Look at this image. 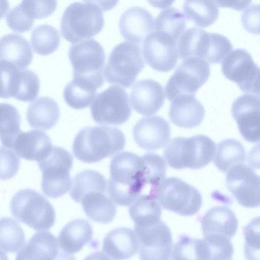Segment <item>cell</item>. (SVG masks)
Masks as SVG:
<instances>
[{"mask_svg": "<svg viewBox=\"0 0 260 260\" xmlns=\"http://www.w3.org/2000/svg\"><path fill=\"white\" fill-rule=\"evenodd\" d=\"M1 140L3 147L11 149L16 137L22 132L20 117L17 109L6 103L1 104Z\"/></svg>", "mask_w": 260, "mask_h": 260, "instance_id": "37", "label": "cell"}, {"mask_svg": "<svg viewBox=\"0 0 260 260\" xmlns=\"http://www.w3.org/2000/svg\"><path fill=\"white\" fill-rule=\"evenodd\" d=\"M97 89L90 84L73 79L66 86L63 96L68 106L75 109H82L91 105Z\"/></svg>", "mask_w": 260, "mask_h": 260, "instance_id": "35", "label": "cell"}, {"mask_svg": "<svg viewBox=\"0 0 260 260\" xmlns=\"http://www.w3.org/2000/svg\"><path fill=\"white\" fill-rule=\"evenodd\" d=\"M244 254L248 259H260V216L253 218L243 229Z\"/></svg>", "mask_w": 260, "mask_h": 260, "instance_id": "41", "label": "cell"}, {"mask_svg": "<svg viewBox=\"0 0 260 260\" xmlns=\"http://www.w3.org/2000/svg\"><path fill=\"white\" fill-rule=\"evenodd\" d=\"M52 147L51 140L45 132L31 130L22 131L14 141L11 149L21 158L39 161L48 154Z\"/></svg>", "mask_w": 260, "mask_h": 260, "instance_id": "23", "label": "cell"}, {"mask_svg": "<svg viewBox=\"0 0 260 260\" xmlns=\"http://www.w3.org/2000/svg\"><path fill=\"white\" fill-rule=\"evenodd\" d=\"M147 1L154 7L166 9L172 6L175 0H147Z\"/></svg>", "mask_w": 260, "mask_h": 260, "instance_id": "49", "label": "cell"}, {"mask_svg": "<svg viewBox=\"0 0 260 260\" xmlns=\"http://www.w3.org/2000/svg\"><path fill=\"white\" fill-rule=\"evenodd\" d=\"M203 240L204 259H230L234 248L230 238L218 235L204 236Z\"/></svg>", "mask_w": 260, "mask_h": 260, "instance_id": "40", "label": "cell"}, {"mask_svg": "<svg viewBox=\"0 0 260 260\" xmlns=\"http://www.w3.org/2000/svg\"><path fill=\"white\" fill-rule=\"evenodd\" d=\"M108 193L116 204L127 206L141 195L144 187L156 188L162 179L159 164L150 156H141L129 151L116 154L110 165Z\"/></svg>", "mask_w": 260, "mask_h": 260, "instance_id": "1", "label": "cell"}, {"mask_svg": "<svg viewBox=\"0 0 260 260\" xmlns=\"http://www.w3.org/2000/svg\"><path fill=\"white\" fill-rule=\"evenodd\" d=\"M38 165L43 173L42 189L46 196L59 198L70 190L72 181L70 172L73 157L67 150L52 146L48 154L38 161Z\"/></svg>", "mask_w": 260, "mask_h": 260, "instance_id": "8", "label": "cell"}, {"mask_svg": "<svg viewBox=\"0 0 260 260\" xmlns=\"http://www.w3.org/2000/svg\"><path fill=\"white\" fill-rule=\"evenodd\" d=\"M223 75L243 92L256 94L260 87V68L243 49L231 51L221 64Z\"/></svg>", "mask_w": 260, "mask_h": 260, "instance_id": "13", "label": "cell"}, {"mask_svg": "<svg viewBox=\"0 0 260 260\" xmlns=\"http://www.w3.org/2000/svg\"><path fill=\"white\" fill-rule=\"evenodd\" d=\"M119 28L123 38L131 43H142L154 29V21L145 8L133 7L121 15Z\"/></svg>", "mask_w": 260, "mask_h": 260, "instance_id": "20", "label": "cell"}, {"mask_svg": "<svg viewBox=\"0 0 260 260\" xmlns=\"http://www.w3.org/2000/svg\"><path fill=\"white\" fill-rule=\"evenodd\" d=\"M58 239L49 232L35 234L18 251L16 259H54L59 256Z\"/></svg>", "mask_w": 260, "mask_h": 260, "instance_id": "26", "label": "cell"}, {"mask_svg": "<svg viewBox=\"0 0 260 260\" xmlns=\"http://www.w3.org/2000/svg\"><path fill=\"white\" fill-rule=\"evenodd\" d=\"M183 11L187 19L202 27L213 24L219 14L218 9L213 0H185Z\"/></svg>", "mask_w": 260, "mask_h": 260, "instance_id": "32", "label": "cell"}, {"mask_svg": "<svg viewBox=\"0 0 260 260\" xmlns=\"http://www.w3.org/2000/svg\"><path fill=\"white\" fill-rule=\"evenodd\" d=\"M86 2L95 4L103 11H107L114 8L119 0H83Z\"/></svg>", "mask_w": 260, "mask_h": 260, "instance_id": "48", "label": "cell"}, {"mask_svg": "<svg viewBox=\"0 0 260 260\" xmlns=\"http://www.w3.org/2000/svg\"><path fill=\"white\" fill-rule=\"evenodd\" d=\"M226 184L242 206H260V176L248 166L243 163L231 168L227 173Z\"/></svg>", "mask_w": 260, "mask_h": 260, "instance_id": "17", "label": "cell"}, {"mask_svg": "<svg viewBox=\"0 0 260 260\" xmlns=\"http://www.w3.org/2000/svg\"><path fill=\"white\" fill-rule=\"evenodd\" d=\"M104 192L92 191L87 193L81 202L83 209L91 220L106 224L113 220L116 213V208L111 199Z\"/></svg>", "mask_w": 260, "mask_h": 260, "instance_id": "30", "label": "cell"}, {"mask_svg": "<svg viewBox=\"0 0 260 260\" xmlns=\"http://www.w3.org/2000/svg\"><path fill=\"white\" fill-rule=\"evenodd\" d=\"M22 12L32 20L46 18L56 10V0H22L19 5Z\"/></svg>", "mask_w": 260, "mask_h": 260, "instance_id": "42", "label": "cell"}, {"mask_svg": "<svg viewBox=\"0 0 260 260\" xmlns=\"http://www.w3.org/2000/svg\"><path fill=\"white\" fill-rule=\"evenodd\" d=\"M106 187V179L101 173L94 170H84L74 176L70 196L76 202L80 203L87 193L92 191L105 192Z\"/></svg>", "mask_w": 260, "mask_h": 260, "instance_id": "33", "label": "cell"}, {"mask_svg": "<svg viewBox=\"0 0 260 260\" xmlns=\"http://www.w3.org/2000/svg\"><path fill=\"white\" fill-rule=\"evenodd\" d=\"M164 209L182 216H192L200 209L202 198L192 185L176 177L164 179L155 192Z\"/></svg>", "mask_w": 260, "mask_h": 260, "instance_id": "9", "label": "cell"}, {"mask_svg": "<svg viewBox=\"0 0 260 260\" xmlns=\"http://www.w3.org/2000/svg\"><path fill=\"white\" fill-rule=\"evenodd\" d=\"M139 242L141 259L168 260L173 250V240L169 227L161 220L145 226H134Z\"/></svg>", "mask_w": 260, "mask_h": 260, "instance_id": "15", "label": "cell"}, {"mask_svg": "<svg viewBox=\"0 0 260 260\" xmlns=\"http://www.w3.org/2000/svg\"><path fill=\"white\" fill-rule=\"evenodd\" d=\"M93 235L90 223L83 219L68 223L61 230L58 241L60 248L68 254L80 251L91 240Z\"/></svg>", "mask_w": 260, "mask_h": 260, "instance_id": "27", "label": "cell"}, {"mask_svg": "<svg viewBox=\"0 0 260 260\" xmlns=\"http://www.w3.org/2000/svg\"><path fill=\"white\" fill-rule=\"evenodd\" d=\"M0 61L11 63L20 69H26L31 62L33 53L28 41L16 34L1 38Z\"/></svg>", "mask_w": 260, "mask_h": 260, "instance_id": "28", "label": "cell"}, {"mask_svg": "<svg viewBox=\"0 0 260 260\" xmlns=\"http://www.w3.org/2000/svg\"><path fill=\"white\" fill-rule=\"evenodd\" d=\"M240 133L247 142L260 141V98L253 94H243L235 100L231 108Z\"/></svg>", "mask_w": 260, "mask_h": 260, "instance_id": "18", "label": "cell"}, {"mask_svg": "<svg viewBox=\"0 0 260 260\" xmlns=\"http://www.w3.org/2000/svg\"><path fill=\"white\" fill-rule=\"evenodd\" d=\"M139 250V242L132 229L119 228L109 232L103 243V251L110 258L125 259L134 256Z\"/></svg>", "mask_w": 260, "mask_h": 260, "instance_id": "24", "label": "cell"}, {"mask_svg": "<svg viewBox=\"0 0 260 260\" xmlns=\"http://www.w3.org/2000/svg\"><path fill=\"white\" fill-rule=\"evenodd\" d=\"M185 28V16L175 8H169L161 11L154 22V30L166 32L177 40Z\"/></svg>", "mask_w": 260, "mask_h": 260, "instance_id": "39", "label": "cell"}, {"mask_svg": "<svg viewBox=\"0 0 260 260\" xmlns=\"http://www.w3.org/2000/svg\"><path fill=\"white\" fill-rule=\"evenodd\" d=\"M60 41L58 31L47 24L39 25L32 31L30 43L34 51L41 55H47L58 48Z\"/></svg>", "mask_w": 260, "mask_h": 260, "instance_id": "38", "label": "cell"}, {"mask_svg": "<svg viewBox=\"0 0 260 260\" xmlns=\"http://www.w3.org/2000/svg\"><path fill=\"white\" fill-rule=\"evenodd\" d=\"M241 22L247 31L260 35V5H252L244 11L241 15Z\"/></svg>", "mask_w": 260, "mask_h": 260, "instance_id": "45", "label": "cell"}, {"mask_svg": "<svg viewBox=\"0 0 260 260\" xmlns=\"http://www.w3.org/2000/svg\"><path fill=\"white\" fill-rule=\"evenodd\" d=\"M179 58L199 57L210 63H219L232 51L231 41L225 36L207 32L193 27L187 29L178 42Z\"/></svg>", "mask_w": 260, "mask_h": 260, "instance_id": "4", "label": "cell"}, {"mask_svg": "<svg viewBox=\"0 0 260 260\" xmlns=\"http://www.w3.org/2000/svg\"><path fill=\"white\" fill-rule=\"evenodd\" d=\"M12 215L36 231L50 229L55 220V212L42 194L31 189L17 191L10 202Z\"/></svg>", "mask_w": 260, "mask_h": 260, "instance_id": "6", "label": "cell"}, {"mask_svg": "<svg viewBox=\"0 0 260 260\" xmlns=\"http://www.w3.org/2000/svg\"><path fill=\"white\" fill-rule=\"evenodd\" d=\"M18 155L11 149L1 147V179H9L14 177L19 168Z\"/></svg>", "mask_w": 260, "mask_h": 260, "instance_id": "43", "label": "cell"}, {"mask_svg": "<svg viewBox=\"0 0 260 260\" xmlns=\"http://www.w3.org/2000/svg\"><path fill=\"white\" fill-rule=\"evenodd\" d=\"M144 67L141 48L135 43L123 42L110 53L104 75L110 84L128 88Z\"/></svg>", "mask_w": 260, "mask_h": 260, "instance_id": "7", "label": "cell"}, {"mask_svg": "<svg viewBox=\"0 0 260 260\" xmlns=\"http://www.w3.org/2000/svg\"><path fill=\"white\" fill-rule=\"evenodd\" d=\"M201 222L204 237L218 235L230 239L236 234L238 225L235 213L225 206L210 209L203 216Z\"/></svg>", "mask_w": 260, "mask_h": 260, "instance_id": "25", "label": "cell"}, {"mask_svg": "<svg viewBox=\"0 0 260 260\" xmlns=\"http://www.w3.org/2000/svg\"><path fill=\"white\" fill-rule=\"evenodd\" d=\"M210 74V66L206 60L197 57L185 59L166 85L167 98L172 101L180 95H194L208 80Z\"/></svg>", "mask_w": 260, "mask_h": 260, "instance_id": "11", "label": "cell"}, {"mask_svg": "<svg viewBox=\"0 0 260 260\" xmlns=\"http://www.w3.org/2000/svg\"><path fill=\"white\" fill-rule=\"evenodd\" d=\"M6 19L11 30L20 33L30 30L34 24V20L22 12L19 5L7 13Z\"/></svg>", "mask_w": 260, "mask_h": 260, "instance_id": "44", "label": "cell"}, {"mask_svg": "<svg viewBox=\"0 0 260 260\" xmlns=\"http://www.w3.org/2000/svg\"><path fill=\"white\" fill-rule=\"evenodd\" d=\"M59 116L58 104L49 97L39 98L30 103L26 112V119L29 125L45 131L53 127Z\"/></svg>", "mask_w": 260, "mask_h": 260, "instance_id": "29", "label": "cell"}, {"mask_svg": "<svg viewBox=\"0 0 260 260\" xmlns=\"http://www.w3.org/2000/svg\"><path fill=\"white\" fill-rule=\"evenodd\" d=\"M104 22L103 12L98 6L75 2L65 10L61 20L60 31L67 41L76 43L98 34Z\"/></svg>", "mask_w": 260, "mask_h": 260, "instance_id": "5", "label": "cell"}, {"mask_svg": "<svg viewBox=\"0 0 260 260\" xmlns=\"http://www.w3.org/2000/svg\"><path fill=\"white\" fill-rule=\"evenodd\" d=\"M171 102L169 116L175 125L191 128L198 126L202 122L205 114V108L194 95H180Z\"/></svg>", "mask_w": 260, "mask_h": 260, "instance_id": "22", "label": "cell"}, {"mask_svg": "<svg viewBox=\"0 0 260 260\" xmlns=\"http://www.w3.org/2000/svg\"><path fill=\"white\" fill-rule=\"evenodd\" d=\"M90 111L97 123L117 125L128 120L132 109L126 92L118 86L112 85L95 95Z\"/></svg>", "mask_w": 260, "mask_h": 260, "instance_id": "12", "label": "cell"}, {"mask_svg": "<svg viewBox=\"0 0 260 260\" xmlns=\"http://www.w3.org/2000/svg\"><path fill=\"white\" fill-rule=\"evenodd\" d=\"M125 145V136L117 128L108 126H87L76 135L72 150L79 160L94 163L121 151Z\"/></svg>", "mask_w": 260, "mask_h": 260, "instance_id": "2", "label": "cell"}, {"mask_svg": "<svg viewBox=\"0 0 260 260\" xmlns=\"http://www.w3.org/2000/svg\"><path fill=\"white\" fill-rule=\"evenodd\" d=\"M1 71V97L14 98L28 102L38 96L39 79L36 73L27 69H20L11 63L0 61Z\"/></svg>", "mask_w": 260, "mask_h": 260, "instance_id": "14", "label": "cell"}, {"mask_svg": "<svg viewBox=\"0 0 260 260\" xmlns=\"http://www.w3.org/2000/svg\"><path fill=\"white\" fill-rule=\"evenodd\" d=\"M215 151V143L211 138L198 135L172 139L164 149V156L172 168L199 169L211 161Z\"/></svg>", "mask_w": 260, "mask_h": 260, "instance_id": "3", "label": "cell"}, {"mask_svg": "<svg viewBox=\"0 0 260 260\" xmlns=\"http://www.w3.org/2000/svg\"><path fill=\"white\" fill-rule=\"evenodd\" d=\"M133 109L143 115L157 112L165 101L164 88L157 81L150 79H142L135 83L130 93Z\"/></svg>", "mask_w": 260, "mask_h": 260, "instance_id": "21", "label": "cell"}, {"mask_svg": "<svg viewBox=\"0 0 260 260\" xmlns=\"http://www.w3.org/2000/svg\"><path fill=\"white\" fill-rule=\"evenodd\" d=\"M245 158L242 144L235 139H226L218 143L214 163L219 170L226 172L233 166L244 162Z\"/></svg>", "mask_w": 260, "mask_h": 260, "instance_id": "34", "label": "cell"}, {"mask_svg": "<svg viewBox=\"0 0 260 260\" xmlns=\"http://www.w3.org/2000/svg\"><path fill=\"white\" fill-rule=\"evenodd\" d=\"M69 58L73 67L74 78L87 81L98 88L103 86L106 56L99 42L91 39L72 45Z\"/></svg>", "mask_w": 260, "mask_h": 260, "instance_id": "10", "label": "cell"}, {"mask_svg": "<svg viewBox=\"0 0 260 260\" xmlns=\"http://www.w3.org/2000/svg\"><path fill=\"white\" fill-rule=\"evenodd\" d=\"M247 162L251 168L260 169V142L249 150L247 154Z\"/></svg>", "mask_w": 260, "mask_h": 260, "instance_id": "47", "label": "cell"}, {"mask_svg": "<svg viewBox=\"0 0 260 260\" xmlns=\"http://www.w3.org/2000/svg\"><path fill=\"white\" fill-rule=\"evenodd\" d=\"M218 7L243 11L251 4L252 0H214Z\"/></svg>", "mask_w": 260, "mask_h": 260, "instance_id": "46", "label": "cell"}, {"mask_svg": "<svg viewBox=\"0 0 260 260\" xmlns=\"http://www.w3.org/2000/svg\"><path fill=\"white\" fill-rule=\"evenodd\" d=\"M171 133L169 123L159 116L144 117L133 129V138L137 144L142 149L150 151L164 147Z\"/></svg>", "mask_w": 260, "mask_h": 260, "instance_id": "19", "label": "cell"}, {"mask_svg": "<svg viewBox=\"0 0 260 260\" xmlns=\"http://www.w3.org/2000/svg\"><path fill=\"white\" fill-rule=\"evenodd\" d=\"M256 95H257L260 98V88H259L258 91H257Z\"/></svg>", "mask_w": 260, "mask_h": 260, "instance_id": "50", "label": "cell"}, {"mask_svg": "<svg viewBox=\"0 0 260 260\" xmlns=\"http://www.w3.org/2000/svg\"><path fill=\"white\" fill-rule=\"evenodd\" d=\"M178 42L166 32L154 30L143 44L142 52L146 61L156 71H171L179 58Z\"/></svg>", "mask_w": 260, "mask_h": 260, "instance_id": "16", "label": "cell"}, {"mask_svg": "<svg viewBox=\"0 0 260 260\" xmlns=\"http://www.w3.org/2000/svg\"><path fill=\"white\" fill-rule=\"evenodd\" d=\"M160 206L154 194H141L131 204L129 214L135 225L147 226L160 220Z\"/></svg>", "mask_w": 260, "mask_h": 260, "instance_id": "31", "label": "cell"}, {"mask_svg": "<svg viewBox=\"0 0 260 260\" xmlns=\"http://www.w3.org/2000/svg\"><path fill=\"white\" fill-rule=\"evenodd\" d=\"M25 238L20 224L9 217H2L0 221L1 251L14 252L25 244Z\"/></svg>", "mask_w": 260, "mask_h": 260, "instance_id": "36", "label": "cell"}]
</instances>
